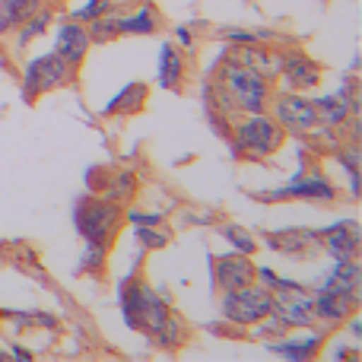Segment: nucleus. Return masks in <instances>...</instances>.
Segmentation results:
<instances>
[{
	"instance_id": "2",
	"label": "nucleus",
	"mask_w": 362,
	"mask_h": 362,
	"mask_svg": "<svg viewBox=\"0 0 362 362\" xmlns=\"http://www.w3.org/2000/svg\"><path fill=\"white\" fill-rule=\"evenodd\" d=\"M121 315H124V325L134 331L146 334V340L159 331V327L169 321L172 308L165 299H159L156 289L150 286L140 276H127L121 283Z\"/></svg>"
},
{
	"instance_id": "27",
	"label": "nucleus",
	"mask_w": 362,
	"mask_h": 362,
	"mask_svg": "<svg viewBox=\"0 0 362 362\" xmlns=\"http://www.w3.org/2000/svg\"><path fill=\"white\" fill-rule=\"evenodd\" d=\"M134 187H137V175H134V172H118V175L105 185V194H102V197H108V200H115V204H118V200L131 197Z\"/></svg>"
},
{
	"instance_id": "17",
	"label": "nucleus",
	"mask_w": 362,
	"mask_h": 362,
	"mask_svg": "<svg viewBox=\"0 0 362 362\" xmlns=\"http://www.w3.org/2000/svg\"><path fill=\"white\" fill-rule=\"evenodd\" d=\"M156 83L165 93H175L185 83V54L175 48L172 42H165L159 48V64H156Z\"/></svg>"
},
{
	"instance_id": "31",
	"label": "nucleus",
	"mask_w": 362,
	"mask_h": 362,
	"mask_svg": "<svg viewBox=\"0 0 362 362\" xmlns=\"http://www.w3.org/2000/svg\"><path fill=\"white\" fill-rule=\"evenodd\" d=\"M223 38H226L229 45H235V48H238V45H257L264 35H261V32H248V29H226Z\"/></svg>"
},
{
	"instance_id": "10",
	"label": "nucleus",
	"mask_w": 362,
	"mask_h": 362,
	"mask_svg": "<svg viewBox=\"0 0 362 362\" xmlns=\"http://www.w3.org/2000/svg\"><path fill=\"white\" fill-rule=\"evenodd\" d=\"M321 346H325V334L315 331V327H302V337H293L289 331L267 337V350L283 359H315Z\"/></svg>"
},
{
	"instance_id": "12",
	"label": "nucleus",
	"mask_w": 362,
	"mask_h": 362,
	"mask_svg": "<svg viewBox=\"0 0 362 362\" xmlns=\"http://www.w3.org/2000/svg\"><path fill=\"white\" fill-rule=\"evenodd\" d=\"M89 45H93V38H89L86 25L76 23V19H70V23L57 25L54 48H51V51H57V54H61L70 67H80V64L86 61V54H89Z\"/></svg>"
},
{
	"instance_id": "21",
	"label": "nucleus",
	"mask_w": 362,
	"mask_h": 362,
	"mask_svg": "<svg viewBox=\"0 0 362 362\" xmlns=\"http://www.w3.org/2000/svg\"><path fill=\"white\" fill-rule=\"evenodd\" d=\"M144 99H146V86L144 83H127L124 89H121L118 95H115L112 102H108L105 108H102V115H134L140 105H144Z\"/></svg>"
},
{
	"instance_id": "23",
	"label": "nucleus",
	"mask_w": 362,
	"mask_h": 362,
	"mask_svg": "<svg viewBox=\"0 0 362 362\" xmlns=\"http://www.w3.org/2000/svg\"><path fill=\"white\" fill-rule=\"evenodd\" d=\"M51 16H54V13H51L48 6H42V10H38V13H32V16L25 19V23L16 29V48L23 51L25 45L32 42V38L45 35V29H48V25H51Z\"/></svg>"
},
{
	"instance_id": "6",
	"label": "nucleus",
	"mask_w": 362,
	"mask_h": 362,
	"mask_svg": "<svg viewBox=\"0 0 362 362\" xmlns=\"http://www.w3.org/2000/svg\"><path fill=\"white\" fill-rule=\"evenodd\" d=\"M270 302H274V293L261 283H248V286H238L223 293V302H219V312L229 325L235 327H255L257 321L267 318Z\"/></svg>"
},
{
	"instance_id": "24",
	"label": "nucleus",
	"mask_w": 362,
	"mask_h": 362,
	"mask_svg": "<svg viewBox=\"0 0 362 362\" xmlns=\"http://www.w3.org/2000/svg\"><path fill=\"white\" fill-rule=\"evenodd\" d=\"M86 32H89V38H93V45L115 42V38H121L118 16H112V13H102V16H95L93 23H86Z\"/></svg>"
},
{
	"instance_id": "32",
	"label": "nucleus",
	"mask_w": 362,
	"mask_h": 362,
	"mask_svg": "<svg viewBox=\"0 0 362 362\" xmlns=\"http://www.w3.org/2000/svg\"><path fill=\"white\" fill-rule=\"evenodd\" d=\"M124 219L131 226H163V213H140V210H127Z\"/></svg>"
},
{
	"instance_id": "14",
	"label": "nucleus",
	"mask_w": 362,
	"mask_h": 362,
	"mask_svg": "<svg viewBox=\"0 0 362 362\" xmlns=\"http://www.w3.org/2000/svg\"><path fill=\"white\" fill-rule=\"evenodd\" d=\"M267 245L280 255L289 257H312L315 251H321V238L318 232H308V229H286V232H270Z\"/></svg>"
},
{
	"instance_id": "30",
	"label": "nucleus",
	"mask_w": 362,
	"mask_h": 362,
	"mask_svg": "<svg viewBox=\"0 0 362 362\" xmlns=\"http://www.w3.org/2000/svg\"><path fill=\"white\" fill-rule=\"evenodd\" d=\"M102 13H112V0H86V4L76 6L70 16H74L76 23L86 25V23H93L95 16H102Z\"/></svg>"
},
{
	"instance_id": "20",
	"label": "nucleus",
	"mask_w": 362,
	"mask_h": 362,
	"mask_svg": "<svg viewBox=\"0 0 362 362\" xmlns=\"http://www.w3.org/2000/svg\"><path fill=\"white\" fill-rule=\"evenodd\" d=\"M42 6H45V0H0V35L19 29Z\"/></svg>"
},
{
	"instance_id": "33",
	"label": "nucleus",
	"mask_w": 362,
	"mask_h": 362,
	"mask_svg": "<svg viewBox=\"0 0 362 362\" xmlns=\"http://www.w3.org/2000/svg\"><path fill=\"white\" fill-rule=\"evenodd\" d=\"M175 42H178V45H185V48H191V45H194L191 29H185V25H178V29H175Z\"/></svg>"
},
{
	"instance_id": "22",
	"label": "nucleus",
	"mask_w": 362,
	"mask_h": 362,
	"mask_svg": "<svg viewBox=\"0 0 362 362\" xmlns=\"http://www.w3.org/2000/svg\"><path fill=\"white\" fill-rule=\"evenodd\" d=\"M185 334H187L185 331V321H181L175 312H172L169 321H165V325L150 337V344L153 346H163V350H178V346L185 344Z\"/></svg>"
},
{
	"instance_id": "18",
	"label": "nucleus",
	"mask_w": 362,
	"mask_h": 362,
	"mask_svg": "<svg viewBox=\"0 0 362 362\" xmlns=\"http://www.w3.org/2000/svg\"><path fill=\"white\" fill-rule=\"evenodd\" d=\"M315 108H318V115H321V124L331 127V131H337V127H344L346 121L356 118V105H353L344 93L321 95V99H315Z\"/></svg>"
},
{
	"instance_id": "25",
	"label": "nucleus",
	"mask_w": 362,
	"mask_h": 362,
	"mask_svg": "<svg viewBox=\"0 0 362 362\" xmlns=\"http://www.w3.org/2000/svg\"><path fill=\"white\" fill-rule=\"evenodd\" d=\"M255 280L261 283V286H267L270 293H296V289H308V286H302V283L286 280V276L274 274L270 267H255Z\"/></svg>"
},
{
	"instance_id": "26",
	"label": "nucleus",
	"mask_w": 362,
	"mask_h": 362,
	"mask_svg": "<svg viewBox=\"0 0 362 362\" xmlns=\"http://www.w3.org/2000/svg\"><path fill=\"white\" fill-rule=\"evenodd\" d=\"M219 232H223V238L232 245V248L238 251V255H248V257H251V255H255V251H257L255 235H251V232H245L242 226L229 223V226H223V229H219Z\"/></svg>"
},
{
	"instance_id": "34",
	"label": "nucleus",
	"mask_w": 362,
	"mask_h": 362,
	"mask_svg": "<svg viewBox=\"0 0 362 362\" xmlns=\"http://www.w3.org/2000/svg\"><path fill=\"white\" fill-rule=\"evenodd\" d=\"M13 356H16V359H32V353H25V350H19V346H13Z\"/></svg>"
},
{
	"instance_id": "3",
	"label": "nucleus",
	"mask_w": 362,
	"mask_h": 362,
	"mask_svg": "<svg viewBox=\"0 0 362 362\" xmlns=\"http://www.w3.org/2000/svg\"><path fill=\"white\" fill-rule=\"evenodd\" d=\"M286 144V131L267 112H245L242 118L232 115V146L245 159H267Z\"/></svg>"
},
{
	"instance_id": "29",
	"label": "nucleus",
	"mask_w": 362,
	"mask_h": 362,
	"mask_svg": "<svg viewBox=\"0 0 362 362\" xmlns=\"http://www.w3.org/2000/svg\"><path fill=\"white\" fill-rule=\"evenodd\" d=\"M137 229V242L144 245V248H150V251H156V248H165L169 245V232L165 229H159V226H134Z\"/></svg>"
},
{
	"instance_id": "16",
	"label": "nucleus",
	"mask_w": 362,
	"mask_h": 362,
	"mask_svg": "<svg viewBox=\"0 0 362 362\" xmlns=\"http://www.w3.org/2000/svg\"><path fill=\"white\" fill-rule=\"evenodd\" d=\"M315 289L325 293H340V296H353L359 299V264L356 261H334V267L325 276L315 280Z\"/></svg>"
},
{
	"instance_id": "15",
	"label": "nucleus",
	"mask_w": 362,
	"mask_h": 362,
	"mask_svg": "<svg viewBox=\"0 0 362 362\" xmlns=\"http://www.w3.org/2000/svg\"><path fill=\"white\" fill-rule=\"evenodd\" d=\"M312 302H315V318L325 321V325H344L359 308V299H353V296L325 293V289H315Z\"/></svg>"
},
{
	"instance_id": "19",
	"label": "nucleus",
	"mask_w": 362,
	"mask_h": 362,
	"mask_svg": "<svg viewBox=\"0 0 362 362\" xmlns=\"http://www.w3.org/2000/svg\"><path fill=\"white\" fill-rule=\"evenodd\" d=\"M121 35H153L159 29V10L153 4H140L137 10L118 16Z\"/></svg>"
},
{
	"instance_id": "11",
	"label": "nucleus",
	"mask_w": 362,
	"mask_h": 362,
	"mask_svg": "<svg viewBox=\"0 0 362 362\" xmlns=\"http://www.w3.org/2000/svg\"><path fill=\"white\" fill-rule=\"evenodd\" d=\"M213 280H216L219 293H229V289H238V286H248L255 283V264H251L248 255H223L213 261Z\"/></svg>"
},
{
	"instance_id": "5",
	"label": "nucleus",
	"mask_w": 362,
	"mask_h": 362,
	"mask_svg": "<svg viewBox=\"0 0 362 362\" xmlns=\"http://www.w3.org/2000/svg\"><path fill=\"white\" fill-rule=\"evenodd\" d=\"M121 226V210L108 197H83L76 204V232L93 248H112V238Z\"/></svg>"
},
{
	"instance_id": "9",
	"label": "nucleus",
	"mask_w": 362,
	"mask_h": 362,
	"mask_svg": "<svg viewBox=\"0 0 362 362\" xmlns=\"http://www.w3.org/2000/svg\"><path fill=\"white\" fill-rule=\"evenodd\" d=\"M321 238V251L331 255L334 261H356L359 248H362V232L356 219H340V223L327 226L318 232Z\"/></svg>"
},
{
	"instance_id": "7",
	"label": "nucleus",
	"mask_w": 362,
	"mask_h": 362,
	"mask_svg": "<svg viewBox=\"0 0 362 362\" xmlns=\"http://www.w3.org/2000/svg\"><path fill=\"white\" fill-rule=\"evenodd\" d=\"M270 115L276 118V124L286 134L296 137H308V134H318L321 127V115L315 108V99H305L299 93H276L270 95Z\"/></svg>"
},
{
	"instance_id": "1",
	"label": "nucleus",
	"mask_w": 362,
	"mask_h": 362,
	"mask_svg": "<svg viewBox=\"0 0 362 362\" xmlns=\"http://www.w3.org/2000/svg\"><path fill=\"white\" fill-rule=\"evenodd\" d=\"M216 83L223 86V93L229 95L235 112H242V115L245 112H267L270 93H274V89H270V80L257 74L255 67L242 64L235 54L223 61Z\"/></svg>"
},
{
	"instance_id": "13",
	"label": "nucleus",
	"mask_w": 362,
	"mask_h": 362,
	"mask_svg": "<svg viewBox=\"0 0 362 362\" xmlns=\"http://www.w3.org/2000/svg\"><path fill=\"white\" fill-rule=\"evenodd\" d=\"M280 76L289 89H312L321 83V67L302 51H289L280 61Z\"/></svg>"
},
{
	"instance_id": "4",
	"label": "nucleus",
	"mask_w": 362,
	"mask_h": 362,
	"mask_svg": "<svg viewBox=\"0 0 362 362\" xmlns=\"http://www.w3.org/2000/svg\"><path fill=\"white\" fill-rule=\"evenodd\" d=\"M76 76V67H70L57 51H48V54L32 57L23 67V102H38L42 95L54 93V89L70 86Z\"/></svg>"
},
{
	"instance_id": "28",
	"label": "nucleus",
	"mask_w": 362,
	"mask_h": 362,
	"mask_svg": "<svg viewBox=\"0 0 362 362\" xmlns=\"http://www.w3.org/2000/svg\"><path fill=\"white\" fill-rule=\"evenodd\" d=\"M337 163L344 165L346 175H350V194L359 197V146L350 144L346 150H337Z\"/></svg>"
},
{
	"instance_id": "8",
	"label": "nucleus",
	"mask_w": 362,
	"mask_h": 362,
	"mask_svg": "<svg viewBox=\"0 0 362 362\" xmlns=\"http://www.w3.org/2000/svg\"><path fill=\"white\" fill-rule=\"evenodd\" d=\"M264 200H318V204H331L334 197H337V191H334V185L327 181L325 175H318V172H299L289 185L276 187V191H267L261 194Z\"/></svg>"
}]
</instances>
